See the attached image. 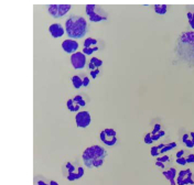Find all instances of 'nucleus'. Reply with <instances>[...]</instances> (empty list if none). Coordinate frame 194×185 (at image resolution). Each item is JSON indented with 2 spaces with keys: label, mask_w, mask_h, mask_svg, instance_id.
<instances>
[{
  "label": "nucleus",
  "mask_w": 194,
  "mask_h": 185,
  "mask_svg": "<svg viewBox=\"0 0 194 185\" xmlns=\"http://www.w3.org/2000/svg\"><path fill=\"white\" fill-rule=\"evenodd\" d=\"M164 135H166V132H164L163 130H161V131H159V132H158V133H155V135H151V139H152V141L155 142V141L159 140L161 137H163Z\"/></svg>",
  "instance_id": "20"
},
{
  "label": "nucleus",
  "mask_w": 194,
  "mask_h": 185,
  "mask_svg": "<svg viewBox=\"0 0 194 185\" xmlns=\"http://www.w3.org/2000/svg\"><path fill=\"white\" fill-rule=\"evenodd\" d=\"M188 138H190V135H188V133H184V135H183V137H182V141H183V143H184L185 141L188 140Z\"/></svg>",
  "instance_id": "34"
},
{
  "label": "nucleus",
  "mask_w": 194,
  "mask_h": 185,
  "mask_svg": "<svg viewBox=\"0 0 194 185\" xmlns=\"http://www.w3.org/2000/svg\"><path fill=\"white\" fill-rule=\"evenodd\" d=\"M155 165H157L158 168H166V165H164V163L159 162V161H157V162H155Z\"/></svg>",
  "instance_id": "32"
},
{
  "label": "nucleus",
  "mask_w": 194,
  "mask_h": 185,
  "mask_svg": "<svg viewBox=\"0 0 194 185\" xmlns=\"http://www.w3.org/2000/svg\"><path fill=\"white\" fill-rule=\"evenodd\" d=\"M107 157L108 152L106 151L105 148L100 146H92L85 149L82 155V160L86 168H100L104 164Z\"/></svg>",
  "instance_id": "3"
},
{
  "label": "nucleus",
  "mask_w": 194,
  "mask_h": 185,
  "mask_svg": "<svg viewBox=\"0 0 194 185\" xmlns=\"http://www.w3.org/2000/svg\"><path fill=\"white\" fill-rule=\"evenodd\" d=\"M71 5H50L48 7V12L51 17L59 19L64 17L67 12L71 10Z\"/></svg>",
  "instance_id": "7"
},
{
  "label": "nucleus",
  "mask_w": 194,
  "mask_h": 185,
  "mask_svg": "<svg viewBox=\"0 0 194 185\" xmlns=\"http://www.w3.org/2000/svg\"><path fill=\"white\" fill-rule=\"evenodd\" d=\"M193 177V174L191 172L190 168H185V170H182L180 171L179 174H177V185H194V179H192Z\"/></svg>",
  "instance_id": "9"
},
{
  "label": "nucleus",
  "mask_w": 194,
  "mask_h": 185,
  "mask_svg": "<svg viewBox=\"0 0 194 185\" xmlns=\"http://www.w3.org/2000/svg\"><path fill=\"white\" fill-rule=\"evenodd\" d=\"M50 185H59V183L55 181H50Z\"/></svg>",
  "instance_id": "36"
},
{
  "label": "nucleus",
  "mask_w": 194,
  "mask_h": 185,
  "mask_svg": "<svg viewBox=\"0 0 194 185\" xmlns=\"http://www.w3.org/2000/svg\"><path fill=\"white\" fill-rule=\"evenodd\" d=\"M65 33L72 40L83 39L88 33V23L82 16H71L65 22Z\"/></svg>",
  "instance_id": "2"
},
{
  "label": "nucleus",
  "mask_w": 194,
  "mask_h": 185,
  "mask_svg": "<svg viewBox=\"0 0 194 185\" xmlns=\"http://www.w3.org/2000/svg\"><path fill=\"white\" fill-rule=\"evenodd\" d=\"M99 138L101 142L108 146H113L117 143V131L115 129H111V128H107V129H104L101 132L99 133Z\"/></svg>",
  "instance_id": "6"
},
{
  "label": "nucleus",
  "mask_w": 194,
  "mask_h": 185,
  "mask_svg": "<svg viewBox=\"0 0 194 185\" xmlns=\"http://www.w3.org/2000/svg\"><path fill=\"white\" fill-rule=\"evenodd\" d=\"M155 11L158 14H166L168 12V6L166 5H155Z\"/></svg>",
  "instance_id": "17"
},
{
  "label": "nucleus",
  "mask_w": 194,
  "mask_h": 185,
  "mask_svg": "<svg viewBox=\"0 0 194 185\" xmlns=\"http://www.w3.org/2000/svg\"><path fill=\"white\" fill-rule=\"evenodd\" d=\"M71 80H72L73 87H74L75 89H79L81 87H83V78H82L81 76L74 75V76H72Z\"/></svg>",
  "instance_id": "15"
},
{
  "label": "nucleus",
  "mask_w": 194,
  "mask_h": 185,
  "mask_svg": "<svg viewBox=\"0 0 194 185\" xmlns=\"http://www.w3.org/2000/svg\"><path fill=\"white\" fill-rule=\"evenodd\" d=\"M98 50H99V47H98V46L93 47V49H84L83 47V51H82V52H83L85 55H92L93 53H95L96 51H98Z\"/></svg>",
  "instance_id": "19"
},
{
  "label": "nucleus",
  "mask_w": 194,
  "mask_h": 185,
  "mask_svg": "<svg viewBox=\"0 0 194 185\" xmlns=\"http://www.w3.org/2000/svg\"><path fill=\"white\" fill-rule=\"evenodd\" d=\"M90 84V79L88 77H84L83 78V87H87Z\"/></svg>",
  "instance_id": "30"
},
{
  "label": "nucleus",
  "mask_w": 194,
  "mask_h": 185,
  "mask_svg": "<svg viewBox=\"0 0 194 185\" xmlns=\"http://www.w3.org/2000/svg\"><path fill=\"white\" fill-rule=\"evenodd\" d=\"M62 173L65 175L68 181H76V179H81L84 176V168L77 164L76 162H72V161H67L62 165Z\"/></svg>",
  "instance_id": "4"
},
{
  "label": "nucleus",
  "mask_w": 194,
  "mask_h": 185,
  "mask_svg": "<svg viewBox=\"0 0 194 185\" xmlns=\"http://www.w3.org/2000/svg\"><path fill=\"white\" fill-rule=\"evenodd\" d=\"M98 44V41L94 38H87V39L84 41V49H93V47H96Z\"/></svg>",
  "instance_id": "16"
},
{
  "label": "nucleus",
  "mask_w": 194,
  "mask_h": 185,
  "mask_svg": "<svg viewBox=\"0 0 194 185\" xmlns=\"http://www.w3.org/2000/svg\"><path fill=\"white\" fill-rule=\"evenodd\" d=\"M150 153L152 157H160V150L158 146H152L150 150Z\"/></svg>",
  "instance_id": "22"
},
{
  "label": "nucleus",
  "mask_w": 194,
  "mask_h": 185,
  "mask_svg": "<svg viewBox=\"0 0 194 185\" xmlns=\"http://www.w3.org/2000/svg\"><path fill=\"white\" fill-rule=\"evenodd\" d=\"M177 146V142H170V143H168V144H166V146H163V149L160 150V154H166V152L172 150V149H174Z\"/></svg>",
  "instance_id": "18"
},
{
  "label": "nucleus",
  "mask_w": 194,
  "mask_h": 185,
  "mask_svg": "<svg viewBox=\"0 0 194 185\" xmlns=\"http://www.w3.org/2000/svg\"><path fill=\"white\" fill-rule=\"evenodd\" d=\"M144 143H147V144H151L153 141L151 139V133H147V135H144Z\"/></svg>",
  "instance_id": "28"
},
{
  "label": "nucleus",
  "mask_w": 194,
  "mask_h": 185,
  "mask_svg": "<svg viewBox=\"0 0 194 185\" xmlns=\"http://www.w3.org/2000/svg\"><path fill=\"white\" fill-rule=\"evenodd\" d=\"M100 74V71L99 68H96V69H94V71H90V77L92 78H97V76Z\"/></svg>",
  "instance_id": "24"
},
{
  "label": "nucleus",
  "mask_w": 194,
  "mask_h": 185,
  "mask_svg": "<svg viewBox=\"0 0 194 185\" xmlns=\"http://www.w3.org/2000/svg\"><path fill=\"white\" fill-rule=\"evenodd\" d=\"M175 52L180 61L194 66V31H186L179 35L175 43Z\"/></svg>",
  "instance_id": "1"
},
{
  "label": "nucleus",
  "mask_w": 194,
  "mask_h": 185,
  "mask_svg": "<svg viewBox=\"0 0 194 185\" xmlns=\"http://www.w3.org/2000/svg\"><path fill=\"white\" fill-rule=\"evenodd\" d=\"M188 135H190V133H188ZM184 144H185V146H188V148H190V149H192V148H194V143H193V142H192V140H191L190 138H188V140H186V141H185V142H184Z\"/></svg>",
  "instance_id": "29"
},
{
  "label": "nucleus",
  "mask_w": 194,
  "mask_h": 185,
  "mask_svg": "<svg viewBox=\"0 0 194 185\" xmlns=\"http://www.w3.org/2000/svg\"><path fill=\"white\" fill-rule=\"evenodd\" d=\"M85 11H86L89 21H92V22H101V21H106L108 19L107 11L104 10L103 7L98 6V5H86Z\"/></svg>",
  "instance_id": "5"
},
{
  "label": "nucleus",
  "mask_w": 194,
  "mask_h": 185,
  "mask_svg": "<svg viewBox=\"0 0 194 185\" xmlns=\"http://www.w3.org/2000/svg\"><path fill=\"white\" fill-rule=\"evenodd\" d=\"M186 17H188V23H190L191 28H192L194 30V12H188Z\"/></svg>",
  "instance_id": "21"
},
{
  "label": "nucleus",
  "mask_w": 194,
  "mask_h": 185,
  "mask_svg": "<svg viewBox=\"0 0 194 185\" xmlns=\"http://www.w3.org/2000/svg\"><path fill=\"white\" fill-rule=\"evenodd\" d=\"M177 164H180V165H186L188 164V161H186V159L185 157H177Z\"/></svg>",
  "instance_id": "26"
},
{
  "label": "nucleus",
  "mask_w": 194,
  "mask_h": 185,
  "mask_svg": "<svg viewBox=\"0 0 194 185\" xmlns=\"http://www.w3.org/2000/svg\"><path fill=\"white\" fill-rule=\"evenodd\" d=\"M49 32L53 38H61L63 34L65 33V28L62 25L61 23H53L49 27Z\"/></svg>",
  "instance_id": "12"
},
{
  "label": "nucleus",
  "mask_w": 194,
  "mask_h": 185,
  "mask_svg": "<svg viewBox=\"0 0 194 185\" xmlns=\"http://www.w3.org/2000/svg\"><path fill=\"white\" fill-rule=\"evenodd\" d=\"M190 139H191L192 142L194 143V132H191V133H190Z\"/></svg>",
  "instance_id": "35"
},
{
  "label": "nucleus",
  "mask_w": 194,
  "mask_h": 185,
  "mask_svg": "<svg viewBox=\"0 0 194 185\" xmlns=\"http://www.w3.org/2000/svg\"><path fill=\"white\" fill-rule=\"evenodd\" d=\"M103 65V61L100 58H97V57H92L90 61H89L88 67L90 71H94L96 68H99L100 66Z\"/></svg>",
  "instance_id": "14"
},
{
  "label": "nucleus",
  "mask_w": 194,
  "mask_h": 185,
  "mask_svg": "<svg viewBox=\"0 0 194 185\" xmlns=\"http://www.w3.org/2000/svg\"><path fill=\"white\" fill-rule=\"evenodd\" d=\"M157 161H159V162H162V163L169 162V161H170V157H169V155H166V154H164V155H162V157H158Z\"/></svg>",
  "instance_id": "23"
},
{
  "label": "nucleus",
  "mask_w": 194,
  "mask_h": 185,
  "mask_svg": "<svg viewBox=\"0 0 194 185\" xmlns=\"http://www.w3.org/2000/svg\"><path fill=\"white\" fill-rule=\"evenodd\" d=\"M162 174L164 175V177H166L169 182H170V184L171 185H177L175 183V177H177V170L174 168H171L170 170H168V171H163Z\"/></svg>",
  "instance_id": "13"
},
{
  "label": "nucleus",
  "mask_w": 194,
  "mask_h": 185,
  "mask_svg": "<svg viewBox=\"0 0 194 185\" xmlns=\"http://www.w3.org/2000/svg\"><path fill=\"white\" fill-rule=\"evenodd\" d=\"M75 122L78 128H87L92 122V116L88 111H78L75 116Z\"/></svg>",
  "instance_id": "8"
},
{
  "label": "nucleus",
  "mask_w": 194,
  "mask_h": 185,
  "mask_svg": "<svg viewBox=\"0 0 194 185\" xmlns=\"http://www.w3.org/2000/svg\"><path fill=\"white\" fill-rule=\"evenodd\" d=\"M86 55L83 52H76L71 55V63L75 69H83L86 66Z\"/></svg>",
  "instance_id": "10"
},
{
  "label": "nucleus",
  "mask_w": 194,
  "mask_h": 185,
  "mask_svg": "<svg viewBox=\"0 0 194 185\" xmlns=\"http://www.w3.org/2000/svg\"><path fill=\"white\" fill-rule=\"evenodd\" d=\"M184 153H185L184 150H180V151H177V157H182L183 155H184Z\"/></svg>",
  "instance_id": "33"
},
{
  "label": "nucleus",
  "mask_w": 194,
  "mask_h": 185,
  "mask_svg": "<svg viewBox=\"0 0 194 185\" xmlns=\"http://www.w3.org/2000/svg\"><path fill=\"white\" fill-rule=\"evenodd\" d=\"M186 161H188V163H194V154H190V155H188Z\"/></svg>",
  "instance_id": "31"
},
{
  "label": "nucleus",
  "mask_w": 194,
  "mask_h": 185,
  "mask_svg": "<svg viewBox=\"0 0 194 185\" xmlns=\"http://www.w3.org/2000/svg\"><path fill=\"white\" fill-rule=\"evenodd\" d=\"M159 131H161V124L160 123H155V127H153V130L151 131V135H155V133H158Z\"/></svg>",
  "instance_id": "25"
},
{
  "label": "nucleus",
  "mask_w": 194,
  "mask_h": 185,
  "mask_svg": "<svg viewBox=\"0 0 194 185\" xmlns=\"http://www.w3.org/2000/svg\"><path fill=\"white\" fill-rule=\"evenodd\" d=\"M37 184L38 185H50V182L48 183V182H45L44 179H41L40 176L37 177Z\"/></svg>",
  "instance_id": "27"
},
{
  "label": "nucleus",
  "mask_w": 194,
  "mask_h": 185,
  "mask_svg": "<svg viewBox=\"0 0 194 185\" xmlns=\"http://www.w3.org/2000/svg\"><path fill=\"white\" fill-rule=\"evenodd\" d=\"M79 47L78 45V42L76 40H72V39H66L62 42V49L64 52H66L67 54H74L76 53Z\"/></svg>",
  "instance_id": "11"
}]
</instances>
